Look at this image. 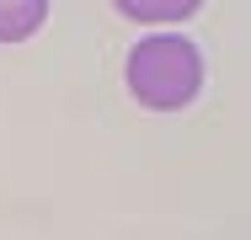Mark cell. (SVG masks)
I'll return each instance as SVG.
<instances>
[{
	"label": "cell",
	"mask_w": 251,
	"mask_h": 240,
	"mask_svg": "<svg viewBox=\"0 0 251 240\" xmlns=\"http://www.w3.org/2000/svg\"><path fill=\"white\" fill-rule=\"evenodd\" d=\"M203 86V59L187 38H145L128 53V91L150 112L187 107Z\"/></svg>",
	"instance_id": "cell-1"
},
{
	"label": "cell",
	"mask_w": 251,
	"mask_h": 240,
	"mask_svg": "<svg viewBox=\"0 0 251 240\" xmlns=\"http://www.w3.org/2000/svg\"><path fill=\"white\" fill-rule=\"evenodd\" d=\"M49 16V0H0V43H22Z\"/></svg>",
	"instance_id": "cell-2"
},
{
	"label": "cell",
	"mask_w": 251,
	"mask_h": 240,
	"mask_svg": "<svg viewBox=\"0 0 251 240\" xmlns=\"http://www.w3.org/2000/svg\"><path fill=\"white\" fill-rule=\"evenodd\" d=\"M198 5L193 0H182V5H139V0H123V16H134V22H171V16H193Z\"/></svg>",
	"instance_id": "cell-3"
}]
</instances>
